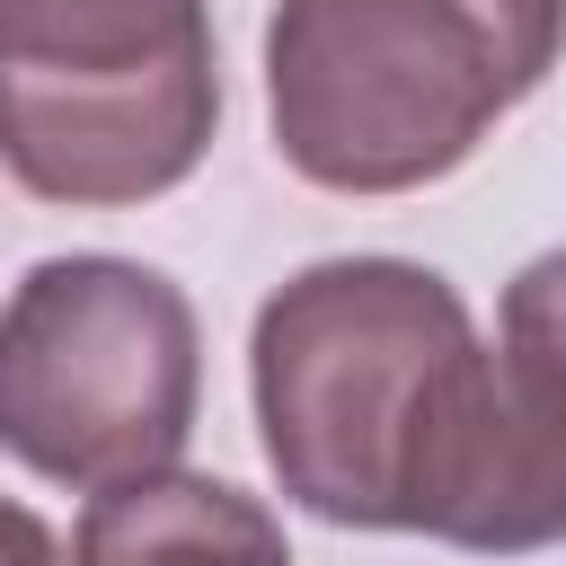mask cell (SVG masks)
Instances as JSON below:
<instances>
[{"label": "cell", "instance_id": "obj_1", "mask_svg": "<svg viewBox=\"0 0 566 566\" xmlns=\"http://www.w3.org/2000/svg\"><path fill=\"white\" fill-rule=\"evenodd\" d=\"M248 389L301 513L469 557L566 548V398L478 336L451 274L416 256L301 265L248 327Z\"/></svg>", "mask_w": 566, "mask_h": 566}, {"label": "cell", "instance_id": "obj_2", "mask_svg": "<svg viewBox=\"0 0 566 566\" xmlns=\"http://www.w3.org/2000/svg\"><path fill=\"white\" fill-rule=\"evenodd\" d=\"M212 133L203 0H0V168L35 203H150L203 168Z\"/></svg>", "mask_w": 566, "mask_h": 566}, {"label": "cell", "instance_id": "obj_3", "mask_svg": "<svg viewBox=\"0 0 566 566\" xmlns=\"http://www.w3.org/2000/svg\"><path fill=\"white\" fill-rule=\"evenodd\" d=\"M513 106V62L469 0H274L265 18L274 150L327 195L442 186Z\"/></svg>", "mask_w": 566, "mask_h": 566}, {"label": "cell", "instance_id": "obj_4", "mask_svg": "<svg viewBox=\"0 0 566 566\" xmlns=\"http://www.w3.org/2000/svg\"><path fill=\"white\" fill-rule=\"evenodd\" d=\"M203 407L195 301L142 256H35L0 301V451L106 495L177 469Z\"/></svg>", "mask_w": 566, "mask_h": 566}, {"label": "cell", "instance_id": "obj_5", "mask_svg": "<svg viewBox=\"0 0 566 566\" xmlns=\"http://www.w3.org/2000/svg\"><path fill=\"white\" fill-rule=\"evenodd\" d=\"M71 566H292V539L265 495L203 469H150L88 495Z\"/></svg>", "mask_w": 566, "mask_h": 566}, {"label": "cell", "instance_id": "obj_6", "mask_svg": "<svg viewBox=\"0 0 566 566\" xmlns=\"http://www.w3.org/2000/svg\"><path fill=\"white\" fill-rule=\"evenodd\" d=\"M504 345L566 398V248H539L504 283Z\"/></svg>", "mask_w": 566, "mask_h": 566}, {"label": "cell", "instance_id": "obj_7", "mask_svg": "<svg viewBox=\"0 0 566 566\" xmlns=\"http://www.w3.org/2000/svg\"><path fill=\"white\" fill-rule=\"evenodd\" d=\"M478 18H486V35L504 44V62H513V88L531 97L548 71H557V53H566V0H469Z\"/></svg>", "mask_w": 566, "mask_h": 566}, {"label": "cell", "instance_id": "obj_8", "mask_svg": "<svg viewBox=\"0 0 566 566\" xmlns=\"http://www.w3.org/2000/svg\"><path fill=\"white\" fill-rule=\"evenodd\" d=\"M0 566H62V539H53L44 513H27L18 495H0Z\"/></svg>", "mask_w": 566, "mask_h": 566}]
</instances>
